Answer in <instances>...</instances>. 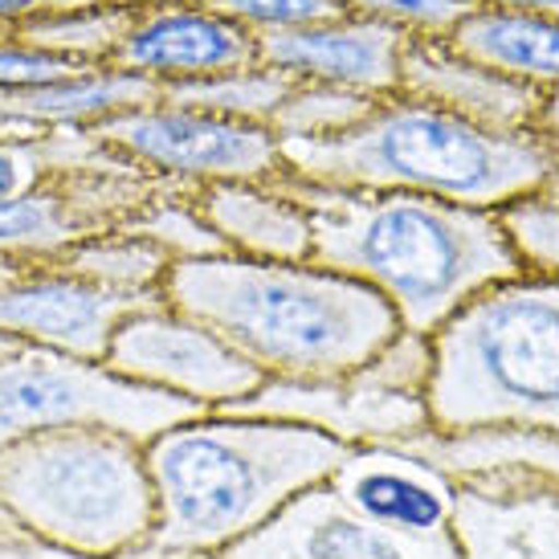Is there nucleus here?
Here are the masks:
<instances>
[{
	"instance_id": "f257e3e1",
	"label": "nucleus",
	"mask_w": 559,
	"mask_h": 559,
	"mask_svg": "<svg viewBox=\"0 0 559 559\" xmlns=\"http://www.w3.org/2000/svg\"><path fill=\"white\" fill-rule=\"evenodd\" d=\"M286 185L311 217V262L376 290L404 331L433 335L486 286L523 274L490 209L417 192L314 185L290 171Z\"/></svg>"
},
{
	"instance_id": "7ed1b4c3",
	"label": "nucleus",
	"mask_w": 559,
	"mask_h": 559,
	"mask_svg": "<svg viewBox=\"0 0 559 559\" xmlns=\"http://www.w3.org/2000/svg\"><path fill=\"white\" fill-rule=\"evenodd\" d=\"M347 445L295 420L197 413L143 441L156 495L152 547L221 556L331 478Z\"/></svg>"
},
{
	"instance_id": "6ab92c4d",
	"label": "nucleus",
	"mask_w": 559,
	"mask_h": 559,
	"mask_svg": "<svg viewBox=\"0 0 559 559\" xmlns=\"http://www.w3.org/2000/svg\"><path fill=\"white\" fill-rule=\"evenodd\" d=\"M204 221L213 225L221 249L262 262H311V217L286 176L282 180H234L197 192Z\"/></svg>"
},
{
	"instance_id": "473e14b6",
	"label": "nucleus",
	"mask_w": 559,
	"mask_h": 559,
	"mask_svg": "<svg viewBox=\"0 0 559 559\" xmlns=\"http://www.w3.org/2000/svg\"><path fill=\"white\" fill-rule=\"evenodd\" d=\"M82 70H91V62H79V58H66V53H53V49L29 46V41H21L16 33L0 37V94L53 86V82L74 79Z\"/></svg>"
},
{
	"instance_id": "412c9836",
	"label": "nucleus",
	"mask_w": 559,
	"mask_h": 559,
	"mask_svg": "<svg viewBox=\"0 0 559 559\" xmlns=\"http://www.w3.org/2000/svg\"><path fill=\"white\" fill-rule=\"evenodd\" d=\"M453 481H519L559 490V433L544 429H466L408 441Z\"/></svg>"
},
{
	"instance_id": "9d476101",
	"label": "nucleus",
	"mask_w": 559,
	"mask_h": 559,
	"mask_svg": "<svg viewBox=\"0 0 559 559\" xmlns=\"http://www.w3.org/2000/svg\"><path fill=\"white\" fill-rule=\"evenodd\" d=\"M156 188V180L123 159L58 171L46 185L0 201V258L16 265L58 262L82 237L123 225Z\"/></svg>"
},
{
	"instance_id": "a878e982",
	"label": "nucleus",
	"mask_w": 559,
	"mask_h": 559,
	"mask_svg": "<svg viewBox=\"0 0 559 559\" xmlns=\"http://www.w3.org/2000/svg\"><path fill=\"white\" fill-rule=\"evenodd\" d=\"M103 143L94 140L91 127H74V131H58L46 140H0V201L21 197L29 188L46 185L49 176L74 168H103L115 164Z\"/></svg>"
},
{
	"instance_id": "79ce46f5",
	"label": "nucleus",
	"mask_w": 559,
	"mask_h": 559,
	"mask_svg": "<svg viewBox=\"0 0 559 559\" xmlns=\"http://www.w3.org/2000/svg\"><path fill=\"white\" fill-rule=\"evenodd\" d=\"M13 347H21V343H13V340H4V335H0V356H4V352H13Z\"/></svg>"
},
{
	"instance_id": "39448f33",
	"label": "nucleus",
	"mask_w": 559,
	"mask_h": 559,
	"mask_svg": "<svg viewBox=\"0 0 559 559\" xmlns=\"http://www.w3.org/2000/svg\"><path fill=\"white\" fill-rule=\"evenodd\" d=\"M429 420L437 433H559V282H495L433 331Z\"/></svg>"
},
{
	"instance_id": "4c0bfd02",
	"label": "nucleus",
	"mask_w": 559,
	"mask_h": 559,
	"mask_svg": "<svg viewBox=\"0 0 559 559\" xmlns=\"http://www.w3.org/2000/svg\"><path fill=\"white\" fill-rule=\"evenodd\" d=\"M123 559H221V556H197V551H168V547H152V544H143L135 547L131 556Z\"/></svg>"
},
{
	"instance_id": "f03ea898",
	"label": "nucleus",
	"mask_w": 559,
	"mask_h": 559,
	"mask_svg": "<svg viewBox=\"0 0 559 559\" xmlns=\"http://www.w3.org/2000/svg\"><path fill=\"white\" fill-rule=\"evenodd\" d=\"M159 295L265 380L352 376L401 331L376 290L319 262H262L221 249L171 262Z\"/></svg>"
},
{
	"instance_id": "c9c22d12",
	"label": "nucleus",
	"mask_w": 559,
	"mask_h": 559,
	"mask_svg": "<svg viewBox=\"0 0 559 559\" xmlns=\"http://www.w3.org/2000/svg\"><path fill=\"white\" fill-rule=\"evenodd\" d=\"M46 4L41 0H0V29L16 33L33 13H41Z\"/></svg>"
},
{
	"instance_id": "7c9ffc66",
	"label": "nucleus",
	"mask_w": 559,
	"mask_h": 559,
	"mask_svg": "<svg viewBox=\"0 0 559 559\" xmlns=\"http://www.w3.org/2000/svg\"><path fill=\"white\" fill-rule=\"evenodd\" d=\"M229 21L246 25L253 37L282 29H302V25H319V21H335L347 16L343 0H204Z\"/></svg>"
},
{
	"instance_id": "ea45409f",
	"label": "nucleus",
	"mask_w": 559,
	"mask_h": 559,
	"mask_svg": "<svg viewBox=\"0 0 559 559\" xmlns=\"http://www.w3.org/2000/svg\"><path fill=\"white\" fill-rule=\"evenodd\" d=\"M46 9H74V4H94V0H41Z\"/></svg>"
},
{
	"instance_id": "ddd939ff",
	"label": "nucleus",
	"mask_w": 559,
	"mask_h": 559,
	"mask_svg": "<svg viewBox=\"0 0 559 559\" xmlns=\"http://www.w3.org/2000/svg\"><path fill=\"white\" fill-rule=\"evenodd\" d=\"M326 490L364 523L404 539H450L457 481L413 445H356L331 469Z\"/></svg>"
},
{
	"instance_id": "4be33fe9",
	"label": "nucleus",
	"mask_w": 559,
	"mask_h": 559,
	"mask_svg": "<svg viewBox=\"0 0 559 559\" xmlns=\"http://www.w3.org/2000/svg\"><path fill=\"white\" fill-rule=\"evenodd\" d=\"M445 41L531 91H559V16L469 9Z\"/></svg>"
},
{
	"instance_id": "cd10ccee",
	"label": "nucleus",
	"mask_w": 559,
	"mask_h": 559,
	"mask_svg": "<svg viewBox=\"0 0 559 559\" xmlns=\"http://www.w3.org/2000/svg\"><path fill=\"white\" fill-rule=\"evenodd\" d=\"M123 229L147 237L156 249H164L168 262L221 253L217 234H213V225L204 221L201 204H197V192H188V188L159 185L156 192L123 221Z\"/></svg>"
},
{
	"instance_id": "f704fd0d",
	"label": "nucleus",
	"mask_w": 559,
	"mask_h": 559,
	"mask_svg": "<svg viewBox=\"0 0 559 559\" xmlns=\"http://www.w3.org/2000/svg\"><path fill=\"white\" fill-rule=\"evenodd\" d=\"M474 9H507V13H547L559 16V0H466Z\"/></svg>"
},
{
	"instance_id": "0eeeda50",
	"label": "nucleus",
	"mask_w": 559,
	"mask_h": 559,
	"mask_svg": "<svg viewBox=\"0 0 559 559\" xmlns=\"http://www.w3.org/2000/svg\"><path fill=\"white\" fill-rule=\"evenodd\" d=\"M197 404L131 384L107 364L58 356L41 347H13L0 356V453L37 433L103 425L152 441L156 433L192 420Z\"/></svg>"
},
{
	"instance_id": "2eb2a0df",
	"label": "nucleus",
	"mask_w": 559,
	"mask_h": 559,
	"mask_svg": "<svg viewBox=\"0 0 559 559\" xmlns=\"http://www.w3.org/2000/svg\"><path fill=\"white\" fill-rule=\"evenodd\" d=\"M408 33L372 16H335L302 29L262 33L258 62L286 74L290 82L340 86L368 98H389L401 91V53Z\"/></svg>"
},
{
	"instance_id": "bb28decb",
	"label": "nucleus",
	"mask_w": 559,
	"mask_h": 559,
	"mask_svg": "<svg viewBox=\"0 0 559 559\" xmlns=\"http://www.w3.org/2000/svg\"><path fill=\"white\" fill-rule=\"evenodd\" d=\"M514 262L531 278L559 282V171L495 209Z\"/></svg>"
},
{
	"instance_id": "393cba45",
	"label": "nucleus",
	"mask_w": 559,
	"mask_h": 559,
	"mask_svg": "<svg viewBox=\"0 0 559 559\" xmlns=\"http://www.w3.org/2000/svg\"><path fill=\"white\" fill-rule=\"evenodd\" d=\"M295 82L270 70V66L253 62L241 70H225V74H209L197 82H176V86H159L164 103L192 110H209L221 119H237V123H265L274 119V110L282 107V98L290 94Z\"/></svg>"
},
{
	"instance_id": "a19ab883",
	"label": "nucleus",
	"mask_w": 559,
	"mask_h": 559,
	"mask_svg": "<svg viewBox=\"0 0 559 559\" xmlns=\"http://www.w3.org/2000/svg\"><path fill=\"white\" fill-rule=\"evenodd\" d=\"M123 4H131V9H147V4H168V0H123Z\"/></svg>"
},
{
	"instance_id": "f3484780",
	"label": "nucleus",
	"mask_w": 559,
	"mask_h": 559,
	"mask_svg": "<svg viewBox=\"0 0 559 559\" xmlns=\"http://www.w3.org/2000/svg\"><path fill=\"white\" fill-rule=\"evenodd\" d=\"M401 94L453 110L495 131H531L539 123L544 94L474 62L445 37H408L401 53Z\"/></svg>"
},
{
	"instance_id": "c756f323",
	"label": "nucleus",
	"mask_w": 559,
	"mask_h": 559,
	"mask_svg": "<svg viewBox=\"0 0 559 559\" xmlns=\"http://www.w3.org/2000/svg\"><path fill=\"white\" fill-rule=\"evenodd\" d=\"M359 376L380 384V389L425 396V392H429V376H433V335H420V331H404L401 326V331L359 368Z\"/></svg>"
},
{
	"instance_id": "f8f14e48",
	"label": "nucleus",
	"mask_w": 559,
	"mask_h": 559,
	"mask_svg": "<svg viewBox=\"0 0 559 559\" xmlns=\"http://www.w3.org/2000/svg\"><path fill=\"white\" fill-rule=\"evenodd\" d=\"M234 413L295 420L307 429L335 437L340 445H408L433 429L429 401L413 392L380 389L359 372L331 380H262Z\"/></svg>"
},
{
	"instance_id": "1a4fd4ad",
	"label": "nucleus",
	"mask_w": 559,
	"mask_h": 559,
	"mask_svg": "<svg viewBox=\"0 0 559 559\" xmlns=\"http://www.w3.org/2000/svg\"><path fill=\"white\" fill-rule=\"evenodd\" d=\"M103 364L131 384L180 396L204 413L237 408L246 396L262 389L265 380L221 335H213L209 326L188 319L185 311H176L168 302L127 314Z\"/></svg>"
},
{
	"instance_id": "9b49d317",
	"label": "nucleus",
	"mask_w": 559,
	"mask_h": 559,
	"mask_svg": "<svg viewBox=\"0 0 559 559\" xmlns=\"http://www.w3.org/2000/svg\"><path fill=\"white\" fill-rule=\"evenodd\" d=\"M156 302L164 298L115 295L58 265H25L21 274L0 282V335L21 347L103 364L127 314Z\"/></svg>"
},
{
	"instance_id": "b1692460",
	"label": "nucleus",
	"mask_w": 559,
	"mask_h": 559,
	"mask_svg": "<svg viewBox=\"0 0 559 559\" xmlns=\"http://www.w3.org/2000/svg\"><path fill=\"white\" fill-rule=\"evenodd\" d=\"M131 16H135V9L123 4V0H94V4H74V9H41L16 29V37L29 41V46L79 58V62L107 66L115 46L131 29Z\"/></svg>"
},
{
	"instance_id": "a211bd4d",
	"label": "nucleus",
	"mask_w": 559,
	"mask_h": 559,
	"mask_svg": "<svg viewBox=\"0 0 559 559\" xmlns=\"http://www.w3.org/2000/svg\"><path fill=\"white\" fill-rule=\"evenodd\" d=\"M450 539L457 559H559V490L457 481Z\"/></svg>"
},
{
	"instance_id": "72a5a7b5",
	"label": "nucleus",
	"mask_w": 559,
	"mask_h": 559,
	"mask_svg": "<svg viewBox=\"0 0 559 559\" xmlns=\"http://www.w3.org/2000/svg\"><path fill=\"white\" fill-rule=\"evenodd\" d=\"M0 559H86V556H74L66 547L49 544V539L33 535L29 527H21V523H13L9 514L0 511Z\"/></svg>"
},
{
	"instance_id": "aec40b11",
	"label": "nucleus",
	"mask_w": 559,
	"mask_h": 559,
	"mask_svg": "<svg viewBox=\"0 0 559 559\" xmlns=\"http://www.w3.org/2000/svg\"><path fill=\"white\" fill-rule=\"evenodd\" d=\"M156 98V82L119 66H91L53 86L0 94V140H46L58 131L103 123L119 110L143 107Z\"/></svg>"
},
{
	"instance_id": "dca6fc26",
	"label": "nucleus",
	"mask_w": 559,
	"mask_h": 559,
	"mask_svg": "<svg viewBox=\"0 0 559 559\" xmlns=\"http://www.w3.org/2000/svg\"><path fill=\"white\" fill-rule=\"evenodd\" d=\"M221 559H457V551L453 539H404L364 523L319 481Z\"/></svg>"
},
{
	"instance_id": "6e6552de",
	"label": "nucleus",
	"mask_w": 559,
	"mask_h": 559,
	"mask_svg": "<svg viewBox=\"0 0 559 559\" xmlns=\"http://www.w3.org/2000/svg\"><path fill=\"white\" fill-rule=\"evenodd\" d=\"M91 131L110 156L168 188L201 192L209 185L286 176L282 143L265 123H237L164 98L119 110Z\"/></svg>"
},
{
	"instance_id": "5701e85b",
	"label": "nucleus",
	"mask_w": 559,
	"mask_h": 559,
	"mask_svg": "<svg viewBox=\"0 0 559 559\" xmlns=\"http://www.w3.org/2000/svg\"><path fill=\"white\" fill-rule=\"evenodd\" d=\"M58 270L74 274L82 282H94L115 295H135V298H164V274H168V258L156 249L147 237L131 234L123 225L103 229L94 237H82L79 246H70L58 258Z\"/></svg>"
},
{
	"instance_id": "e433bc0d",
	"label": "nucleus",
	"mask_w": 559,
	"mask_h": 559,
	"mask_svg": "<svg viewBox=\"0 0 559 559\" xmlns=\"http://www.w3.org/2000/svg\"><path fill=\"white\" fill-rule=\"evenodd\" d=\"M539 131L544 135H551V140H559V91L544 94V107H539Z\"/></svg>"
},
{
	"instance_id": "20e7f679",
	"label": "nucleus",
	"mask_w": 559,
	"mask_h": 559,
	"mask_svg": "<svg viewBox=\"0 0 559 559\" xmlns=\"http://www.w3.org/2000/svg\"><path fill=\"white\" fill-rule=\"evenodd\" d=\"M286 171L340 188L417 192L437 201L490 209L544 185L559 171V140L531 131H495L420 103L413 94L376 98L368 115L323 140L282 143Z\"/></svg>"
},
{
	"instance_id": "58836bf2",
	"label": "nucleus",
	"mask_w": 559,
	"mask_h": 559,
	"mask_svg": "<svg viewBox=\"0 0 559 559\" xmlns=\"http://www.w3.org/2000/svg\"><path fill=\"white\" fill-rule=\"evenodd\" d=\"M25 265H16V262H9V258H0V282H9L13 274H21Z\"/></svg>"
},
{
	"instance_id": "4468645a",
	"label": "nucleus",
	"mask_w": 559,
	"mask_h": 559,
	"mask_svg": "<svg viewBox=\"0 0 559 559\" xmlns=\"http://www.w3.org/2000/svg\"><path fill=\"white\" fill-rule=\"evenodd\" d=\"M258 62V37L204 0H168L135 9L131 29L107 66L131 70L156 86L197 82Z\"/></svg>"
},
{
	"instance_id": "2f4dec72",
	"label": "nucleus",
	"mask_w": 559,
	"mask_h": 559,
	"mask_svg": "<svg viewBox=\"0 0 559 559\" xmlns=\"http://www.w3.org/2000/svg\"><path fill=\"white\" fill-rule=\"evenodd\" d=\"M347 13L384 21L408 37H450L453 25L474 9L466 0H343Z\"/></svg>"
},
{
	"instance_id": "423d86ee",
	"label": "nucleus",
	"mask_w": 559,
	"mask_h": 559,
	"mask_svg": "<svg viewBox=\"0 0 559 559\" xmlns=\"http://www.w3.org/2000/svg\"><path fill=\"white\" fill-rule=\"evenodd\" d=\"M0 511L74 556H131L156 527L143 441L103 425L25 437L0 453Z\"/></svg>"
},
{
	"instance_id": "c85d7f7f",
	"label": "nucleus",
	"mask_w": 559,
	"mask_h": 559,
	"mask_svg": "<svg viewBox=\"0 0 559 559\" xmlns=\"http://www.w3.org/2000/svg\"><path fill=\"white\" fill-rule=\"evenodd\" d=\"M376 98L356 91H340V86H319V82H295L290 94L282 98V107L270 119V131L286 140H323L335 135L343 127H352L356 119L368 115Z\"/></svg>"
}]
</instances>
